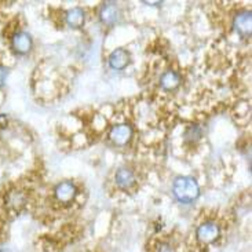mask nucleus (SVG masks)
Returning a JSON list of instances; mask_svg holds the SVG:
<instances>
[{
  "mask_svg": "<svg viewBox=\"0 0 252 252\" xmlns=\"http://www.w3.org/2000/svg\"><path fill=\"white\" fill-rule=\"evenodd\" d=\"M251 11H243V13H239L234 17V21H233V27L237 31V33H239L240 36H243V37H250V36H251Z\"/></svg>",
  "mask_w": 252,
  "mask_h": 252,
  "instance_id": "obj_6",
  "label": "nucleus"
},
{
  "mask_svg": "<svg viewBox=\"0 0 252 252\" xmlns=\"http://www.w3.org/2000/svg\"><path fill=\"white\" fill-rule=\"evenodd\" d=\"M7 75H8V69L3 65H0V87L6 83Z\"/></svg>",
  "mask_w": 252,
  "mask_h": 252,
  "instance_id": "obj_12",
  "label": "nucleus"
},
{
  "mask_svg": "<svg viewBox=\"0 0 252 252\" xmlns=\"http://www.w3.org/2000/svg\"><path fill=\"white\" fill-rule=\"evenodd\" d=\"M99 18L102 21L105 25H113L119 18V10L115 3H106L103 4L99 13Z\"/></svg>",
  "mask_w": 252,
  "mask_h": 252,
  "instance_id": "obj_10",
  "label": "nucleus"
},
{
  "mask_svg": "<svg viewBox=\"0 0 252 252\" xmlns=\"http://www.w3.org/2000/svg\"><path fill=\"white\" fill-rule=\"evenodd\" d=\"M172 193L179 203L190 204L200 196V186L193 177H179L174 181Z\"/></svg>",
  "mask_w": 252,
  "mask_h": 252,
  "instance_id": "obj_1",
  "label": "nucleus"
},
{
  "mask_svg": "<svg viewBox=\"0 0 252 252\" xmlns=\"http://www.w3.org/2000/svg\"><path fill=\"white\" fill-rule=\"evenodd\" d=\"M110 139L117 146H124L132 138V127L128 124H117L110 129Z\"/></svg>",
  "mask_w": 252,
  "mask_h": 252,
  "instance_id": "obj_4",
  "label": "nucleus"
},
{
  "mask_svg": "<svg viewBox=\"0 0 252 252\" xmlns=\"http://www.w3.org/2000/svg\"><path fill=\"white\" fill-rule=\"evenodd\" d=\"M129 63V53L124 48H116L109 57V66L115 70H122Z\"/></svg>",
  "mask_w": 252,
  "mask_h": 252,
  "instance_id": "obj_7",
  "label": "nucleus"
},
{
  "mask_svg": "<svg viewBox=\"0 0 252 252\" xmlns=\"http://www.w3.org/2000/svg\"><path fill=\"white\" fill-rule=\"evenodd\" d=\"M32 44H33V41H32L31 34L24 32V31L17 32L11 39V47L17 54L20 55L28 54L31 51V48H32Z\"/></svg>",
  "mask_w": 252,
  "mask_h": 252,
  "instance_id": "obj_5",
  "label": "nucleus"
},
{
  "mask_svg": "<svg viewBox=\"0 0 252 252\" xmlns=\"http://www.w3.org/2000/svg\"><path fill=\"white\" fill-rule=\"evenodd\" d=\"M115 181L116 185L122 189H129L132 185L135 184V175L129 168H119L115 174Z\"/></svg>",
  "mask_w": 252,
  "mask_h": 252,
  "instance_id": "obj_8",
  "label": "nucleus"
},
{
  "mask_svg": "<svg viewBox=\"0 0 252 252\" xmlns=\"http://www.w3.org/2000/svg\"><path fill=\"white\" fill-rule=\"evenodd\" d=\"M65 21L68 24V27L73 28V29H79L84 25L86 21V13L80 7H75L72 10H69L66 15H65Z\"/></svg>",
  "mask_w": 252,
  "mask_h": 252,
  "instance_id": "obj_9",
  "label": "nucleus"
},
{
  "mask_svg": "<svg viewBox=\"0 0 252 252\" xmlns=\"http://www.w3.org/2000/svg\"><path fill=\"white\" fill-rule=\"evenodd\" d=\"M181 84V76L179 73H177L175 70H167L161 79H160V86L161 89L167 90V91H171V90H175Z\"/></svg>",
  "mask_w": 252,
  "mask_h": 252,
  "instance_id": "obj_11",
  "label": "nucleus"
},
{
  "mask_svg": "<svg viewBox=\"0 0 252 252\" xmlns=\"http://www.w3.org/2000/svg\"><path fill=\"white\" fill-rule=\"evenodd\" d=\"M55 198L62 203V204H70L72 201H75L76 196H77V189H76L75 184H72L70 181H65L61 182L55 188Z\"/></svg>",
  "mask_w": 252,
  "mask_h": 252,
  "instance_id": "obj_3",
  "label": "nucleus"
},
{
  "mask_svg": "<svg viewBox=\"0 0 252 252\" xmlns=\"http://www.w3.org/2000/svg\"><path fill=\"white\" fill-rule=\"evenodd\" d=\"M196 236H197L200 243H203V244H212L220 236V229L214 222H204V223H201L197 227Z\"/></svg>",
  "mask_w": 252,
  "mask_h": 252,
  "instance_id": "obj_2",
  "label": "nucleus"
}]
</instances>
